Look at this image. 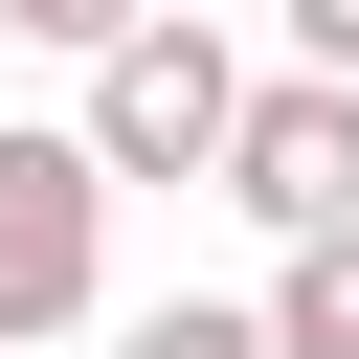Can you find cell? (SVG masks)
<instances>
[{
  "mask_svg": "<svg viewBox=\"0 0 359 359\" xmlns=\"http://www.w3.org/2000/svg\"><path fill=\"white\" fill-rule=\"evenodd\" d=\"M67 135H90L112 180H224V135H247V67H224V22H180V0H157V22L90 67V112H67Z\"/></svg>",
  "mask_w": 359,
  "mask_h": 359,
  "instance_id": "6da1fadb",
  "label": "cell"
},
{
  "mask_svg": "<svg viewBox=\"0 0 359 359\" xmlns=\"http://www.w3.org/2000/svg\"><path fill=\"white\" fill-rule=\"evenodd\" d=\"M112 292V157L90 135H0V337H67Z\"/></svg>",
  "mask_w": 359,
  "mask_h": 359,
  "instance_id": "7a4b0ae2",
  "label": "cell"
},
{
  "mask_svg": "<svg viewBox=\"0 0 359 359\" xmlns=\"http://www.w3.org/2000/svg\"><path fill=\"white\" fill-rule=\"evenodd\" d=\"M224 202H247L269 247H337V224H359V90L269 67V90H247V135H224Z\"/></svg>",
  "mask_w": 359,
  "mask_h": 359,
  "instance_id": "3957f363",
  "label": "cell"
},
{
  "mask_svg": "<svg viewBox=\"0 0 359 359\" xmlns=\"http://www.w3.org/2000/svg\"><path fill=\"white\" fill-rule=\"evenodd\" d=\"M269 359H359V224L269 269Z\"/></svg>",
  "mask_w": 359,
  "mask_h": 359,
  "instance_id": "277c9868",
  "label": "cell"
},
{
  "mask_svg": "<svg viewBox=\"0 0 359 359\" xmlns=\"http://www.w3.org/2000/svg\"><path fill=\"white\" fill-rule=\"evenodd\" d=\"M112 359H269V314H224V292H157V314H135Z\"/></svg>",
  "mask_w": 359,
  "mask_h": 359,
  "instance_id": "5b68a950",
  "label": "cell"
},
{
  "mask_svg": "<svg viewBox=\"0 0 359 359\" xmlns=\"http://www.w3.org/2000/svg\"><path fill=\"white\" fill-rule=\"evenodd\" d=\"M0 22H22V45H67V67H112V45L157 22V0H0Z\"/></svg>",
  "mask_w": 359,
  "mask_h": 359,
  "instance_id": "8992f818",
  "label": "cell"
},
{
  "mask_svg": "<svg viewBox=\"0 0 359 359\" xmlns=\"http://www.w3.org/2000/svg\"><path fill=\"white\" fill-rule=\"evenodd\" d=\"M269 22H292V67H314V90H359V0H269Z\"/></svg>",
  "mask_w": 359,
  "mask_h": 359,
  "instance_id": "52a82bcc",
  "label": "cell"
}]
</instances>
